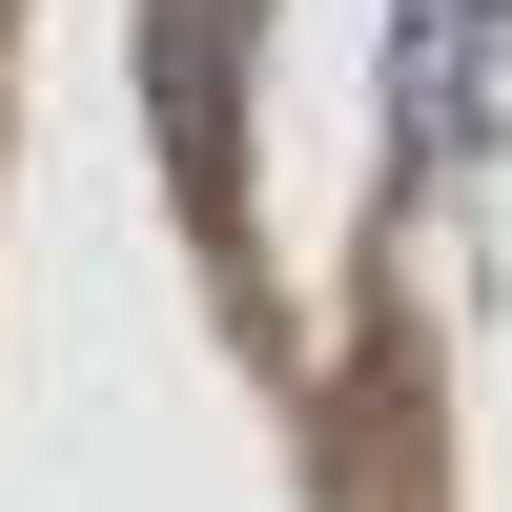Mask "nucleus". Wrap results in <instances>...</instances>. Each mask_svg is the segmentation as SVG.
Listing matches in <instances>:
<instances>
[{
    "mask_svg": "<svg viewBox=\"0 0 512 512\" xmlns=\"http://www.w3.org/2000/svg\"><path fill=\"white\" fill-rule=\"evenodd\" d=\"M472 21H512V0H472Z\"/></svg>",
    "mask_w": 512,
    "mask_h": 512,
    "instance_id": "nucleus-1",
    "label": "nucleus"
}]
</instances>
